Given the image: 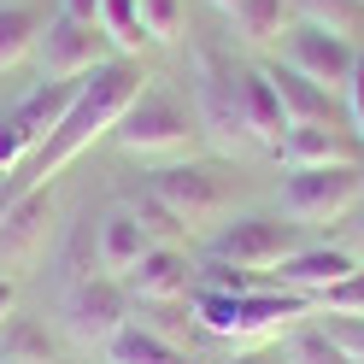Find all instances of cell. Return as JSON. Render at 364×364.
Instances as JSON below:
<instances>
[{
  "instance_id": "cell-1",
  "label": "cell",
  "mask_w": 364,
  "mask_h": 364,
  "mask_svg": "<svg viewBox=\"0 0 364 364\" xmlns=\"http://www.w3.org/2000/svg\"><path fill=\"white\" fill-rule=\"evenodd\" d=\"M141 82H147V77L135 71L129 59H106V65H95V71L82 77V88H77V106L65 112V124L53 129V141L30 159V182H24V188H48V182H53L65 165H71L77 153H88L100 135L118 129V118L135 106V95H141Z\"/></svg>"
},
{
  "instance_id": "cell-2",
  "label": "cell",
  "mask_w": 364,
  "mask_h": 364,
  "mask_svg": "<svg viewBox=\"0 0 364 364\" xmlns=\"http://www.w3.org/2000/svg\"><path fill=\"white\" fill-rule=\"evenodd\" d=\"M194 317L200 329H212L218 341H235V347H264L288 329H300L311 311L306 294H288V288H247V294H194Z\"/></svg>"
},
{
  "instance_id": "cell-3",
  "label": "cell",
  "mask_w": 364,
  "mask_h": 364,
  "mask_svg": "<svg viewBox=\"0 0 364 364\" xmlns=\"http://www.w3.org/2000/svg\"><path fill=\"white\" fill-rule=\"evenodd\" d=\"M194 118L188 106H182L176 95H165V88H141L135 95V106L118 118V129H112V141H118L129 159H165V153H188L194 147Z\"/></svg>"
},
{
  "instance_id": "cell-4",
  "label": "cell",
  "mask_w": 364,
  "mask_h": 364,
  "mask_svg": "<svg viewBox=\"0 0 364 364\" xmlns=\"http://www.w3.org/2000/svg\"><path fill=\"white\" fill-rule=\"evenodd\" d=\"M194 124L206 129V141L218 153H247V124L235 100V65L218 48H194Z\"/></svg>"
},
{
  "instance_id": "cell-5",
  "label": "cell",
  "mask_w": 364,
  "mask_h": 364,
  "mask_svg": "<svg viewBox=\"0 0 364 364\" xmlns=\"http://www.w3.org/2000/svg\"><path fill=\"white\" fill-rule=\"evenodd\" d=\"M147 200L176 230H206V223L230 212V176L218 165H171L147 182Z\"/></svg>"
},
{
  "instance_id": "cell-6",
  "label": "cell",
  "mask_w": 364,
  "mask_h": 364,
  "mask_svg": "<svg viewBox=\"0 0 364 364\" xmlns=\"http://www.w3.org/2000/svg\"><path fill=\"white\" fill-rule=\"evenodd\" d=\"M364 200V165H323V171H288L282 182V218L317 230V223H341Z\"/></svg>"
},
{
  "instance_id": "cell-7",
  "label": "cell",
  "mask_w": 364,
  "mask_h": 364,
  "mask_svg": "<svg viewBox=\"0 0 364 364\" xmlns=\"http://www.w3.org/2000/svg\"><path fill=\"white\" fill-rule=\"evenodd\" d=\"M306 230L300 223H288V218H270V212H247L235 223H223V230L212 235V259L218 264H235L247 270V277H270L288 253H300V241Z\"/></svg>"
},
{
  "instance_id": "cell-8",
  "label": "cell",
  "mask_w": 364,
  "mask_h": 364,
  "mask_svg": "<svg viewBox=\"0 0 364 364\" xmlns=\"http://www.w3.org/2000/svg\"><path fill=\"white\" fill-rule=\"evenodd\" d=\"M59 323L77 347H106L129 323V288L118 277H77L59 300Z\"/></svg>"
},
{
  "instance_id": "cell-9",
  "label": "cell",
  "mask_w": 364,
  "mask_h": 364,
  "mask_svg": "<svg viewBox=\"0 0 364 364\" xmlns=\"http://www.w3.org/2000/svg\"><path fill=\"white\" fill-rule=\"evenodd\" d=\"M353 65H358V48L347 36L317 30V24H288V71H300L306 82L329 88V95H347Z\"/></svg>"
},
{
  "instance_id": "cell-10",
  "label": "cell",
  "mask_w": 364,
  "mask_h": 364,
  "mask_svg": "<svg viewBox=\"0 0 364 364\" xmlns=\"http://www.w3.org/2000/svg\"><path fill=\"white\" fill-rule=\"evenodd\" d=\"M36 65H41V77H53V82H77L88 77L95 65H106V48H100V24H77V18H48L36 36Z\"/></svg>"
},
{
  "instance_id": "cell-11",
  "label": "cell",
  "mask_w": 364,
  "mask_h": 364,
  "mask_svg": "<svg viewBox=\"0 0 364 364\" xmlns=\"http://www.w3.org/2000/svg\"><path fill=\"white\" fill-rule=\"evenodd\" d=\"M53 241V194L24 188L0 212V270H30Z\"/></svg>"
},
{
  "instance_id": "cell-12",
  "label": "cell",
  "mask_w": 364,
  "mask_h": 364,
  "mask_svg": "<svg viewBox=\"0 0 364 364\" xmlns=\"http://www.w3.org/2000/svg\"><path fill=\"white\" fill-rule=\"evenodd\" d=\"M277 159L288 171H323V165H358V147L341 124H288Z\"/></svg>"
},
{
  "instance_id": "cell-13",
  "label": "cell",
  "mask_w": 364,
  "mask_h": 364,
  "mask_svg": "<svg viewBox=\"0 0 364 364\" xmlns=\"http://www.w3.org/2000/svg\"><path fill=\"white\" fill-rule=\"evenodd\" d=\"M353 270H358V253H347V247H300V253H288L270 277H277V288L317 300V294H329L335 282H347Z\"/></svg>"
},
{
  "instance_id": "cell-14",
  "label": "cell",
  "mask_w": 364,
  "mask_h": 364,
  "mask_svg": "<svg viewBox=\"0 0 364 364\" xmlns=\"http://www.w3.org/2000/svg\"><path fill=\"white\" fill-rule=\"evenodd\" d=\"M235 100H241L247 141H253V147H277L282 129H288V112H282L277 82H270L264 65H247V71H235Z\"/></svg>"
},
{
  "instance_id": "cell-15",
  "label": "cell",
  "mask_w": 364,
  "mask_h": 364,
  "mask_svg": "<svg viewBox=\"0 0 364 364\" xmlns=\"http://www.w3.org/2000/svg\"><path fill=\"white\" fill-rule=\"evenodd\" d=\"M153 247V235H147V223H141V212H129V206H118V212H106L100 223H95V259H100V277H129L135 264H141V253Z\"/></svg>"
},
{
  "instance_id": "cell-16",
  "label": "cell",
  "mask_w": 364,
  "mask_h": 364,
  "mask_svg": "<svg viewBox=\"0 0 364 364\" xmlns=\"http://www.w3.org/2000/svg\"><path fill=\"white\" fill-rule=\"evenodd\" d=\"M124 282H129V294L141 306H176V300H188L194 270H188V259H182L176 247H147L141 264H135Z\"/></svg>"
},
{
  "instance_id": "cell-17",
  "label": "cell",
  "mask_w": 364,
  "mask_h": 364,
  "mask_svg": "<svg viewBox=\"0 0 364 364\" xmlns=\"http://www.w3.org/2000/svg\"><path fill=\"white\" fill-rule=\"evenodd\" d=\"M77 88H82V77H77V82H48V88H36V95H24V100L12 106V112H18V124L36 135V153L53 141V129L65 124V112L77 106Z\"/></svg>"
},
{
  "instance_id": "cell-18",
  "label": "cell",
  "mask_w": 364,
  "mask_h": 364,
  "mask_svg": "<svg viewBox=\"0 0 364 364\" xmlns=\"http://www.w3.org/2000/svg\"><path fill=\"white\" fill-rule=\"evenodd\" d=\"M270 71V65H264ZM270 82H277V100H282V112H288V124H335V95L329 88H317V82H306L300 71H270Z\"/></svg>"
},
{
  "instance_id": "cell-19",
  "label": "cell",
  "mask_w": 364,
  "mask_h": 364,
  "mask_svg": "<svg viewBox=\"0 0 364 364\" xmlns=\"http://www.w3.org/2000/svg\"><path fill=\"white\" fill-rule=\"evenodd\" d=\"M100 353H106V364H188V353H182L171 335H153L141 323H124Z\"/></svg>"
},
{
  "instance_id": "cell-20",
  "label": "cell",
  "mask_w": 364,
  "mask_h": 364,
  "mask_svg": "<svg viewBox=\"0 0 364 364\" xmlns=\"http://www.w3.org/2000/svg\"><path fill=\"white\" fill-rule=\"evenodd\" d=\"M288 12H294V0H241L230 18L247 48H270V41L288 36Z\"/></svg>"
},
{
  "instance_id": "cell-21",
  "label": "cell",
  "mask_w": 364,
  "mask_h": 364,
  "mask_svg": "<svg viewBox=\"0 0 364 364\" xmlns=\"http://www.w3.org/2000/svg\"><path fill=\"white\" fill-rule=\"evenodd\" d=\"M36 36H41V12L36 6H24V0L0 6V71H12L18 59H30Z\"/></svg>"
},
{
  "instance_id": "cell-22",
  "label": "cell",
  "mask_w": 364,
  "mask_h": 364,
  "mask_svg": "<svg viewBox=\"0 0 364 364\" xmlns=\"http://www.w3.org/2000/svg\"><path fill=\"white\" fill-rule=\"evenodd\" d=\"M0 364H53L48 329L24 323V317H6V323H0Z\"/></svg>"
},
{
  "instance_id": "cell-23",
  "label": "cell",
  "mask_w": 364,
  "mask_h": 364,
  "mask_svg": "<svg viewBox=\"0 0 364 364\" xmlns=\"http://www.w3.org/2000/svg\"><path fill=\"white\" fill-rule=\"evenodd\" d=\"M282 364H358V358L341 347L329 329L300 323V329H288V353H282Z\"/></svg>"
},
{
  "instance_id": "cell-24",
  "label": "cell",
  "mask_w": 364,
  "mask_h": 364,
  "mask_svg": "<svg viewBox=\"0 0 364 364\" xmlns=\"http://www.w3.org/2000/svg\"><path fill=\"white\" fill-rule=\"evenodd\" d=\"M300 6V24H317V30H335V36H358V18H364V0H294Z\"/></svg>"
},
{
  "instance_id": "cell-25",
  "label": "cell",
  "mask_w": 364,
  "mask_h": 364,
  "mask_svg": "<svg viewBox=\"0 0 364 364\" xmlns=\"http://www.w3.org/2000/svg\"><path fill=\"white\" fill-rule=\"evenodd\" d=\"M311 311H323V317H341V323H364V264L353 270L347 282H335L329 294H317Z\"/></svg>"
},
{
  "instance_id": "cell-26",
  "label": "cell",
  "mask_w": 364,
  "mask_h": 364,
  "mask_svg": "<svg viewBox=\"0 0 364 364\" xmlns=\"http://www.w3.org/2000/svg\"><path fill=\"white\" fill-rule=\"evenodd\" d=\"M100 30L118 41L124 53H135L147 41V30H141V6L135 0H100Z\"/></svg>"
},
{
  "instance_id": "cell-27",
  "label": "cell",
  "mask_w": 364,
  "mask_h": 364,
  "mask_svg": "<svg viewBox=\"0 0 364 364\" xmlns=\"http://www.w3.org/2000/svg\"><path fill=\"white\" fill-rule=\"evenodd\" d=\"M30 153H36V135L18 124V112H6V118H0V176H12Z\"/></svg>"
},
{
  "instance_id": "cell-28",
  "label": "cell",
  "mask_w": 364,
  "mask_h": 364,
  "mask_svg": "<svg viewBox=\"0 0 364 364\" xmlns=\"http://www.w3.org/2000/svg\"><path fill=\"white\" fill-rule=\"evenodd\" d=\"M135 6H141L147 41H176V30H182V0H135Z\"/></svg>"
},
{
  "instance_id": "cell-29",
  "label": "cell",
  "mask_w": 364,
  "mask_h": 364,
  "mask_svg": "<svg viewBox=\"0 0 364 364\" xmlns=\"http://www.w3.org/2000/svg\"><path fill=\"white\" fill-rule=\"evenodd\" d=\"M347 118H353L358 141H364V53H358V65H353V82H347Z\"/></svg>"
},
{
  "instance_id": "cell-30",
  "label": "cell",
  "mask_w": 364,
  "mask_h": 364,
  "mask_svg": "<svg viewBox=\"0 0 364 364\" xmlns=\"http://www.w3.org/2000/svg\"><path fill=\"white\" fill-rule=\"evenodd\" d=\"M59 12H65V18H77V24H100V0H65Z\"/></svg>"
},
{
  "instance_id": "cell-31",
  "label": "cell",
  "mask_w": 364,
  "mask_h": 364,
  "mask_svg": "<svg viewBox=\"0 0 364 364\" xmlns=\"http://www.w3.org/2000/svg\"><path fill=\"white\" fill-rule=\"evenodd\" d=\"M12 306H18V282H12V277H0V323L12 317Z\"/></svg>"
},
{
  "instance_id": "cell-32",
  "label": "cell",
  "mask_w": 364,
  "mask_h": 364,
  "mask_svg": "<svg viewBox=\"0 0 364 364\" xmlns=\"http://www.w3.org/2000/svg\"><path fill=\"white\" fill-rule=\"evenodd\" d=\"M230 364H282V358H270L264 347H241V353H235Z\"/></svg>"
},
{
  "instance_id": "cell-33",
  "label": "cell",
  "mask_w": 364,
  "mask_h": 364,
  "mask_svg": "<svg viewBox=\"0 0 364 364\" xmlns=\"http://www.w3.org/2000/svg\"><path fill=\"white\" fill-rule=\"evenodd\" d=\"M212 6H218V12H235V6H241V0H212Z\"/></svg>"
},
{
  "instance_id": "cell-34",
  "label": "cell",
  "mask_w": 364,
  "mask_h": 364,
  "mask_svg": "<svg viewBox=\"0 0 364 364\" xmlns=\"http://www.w3.org/2000/svg\"><path fill=\"white\" fill-rule=\"evenodd\" d=\"M353 235H358V247H364V212H358V223H353Z\"/></svg>"
},
{
  "instance_id": "cell-35",
  "label": "cell",
  "mask_w": 364,
  "mask_h": 364,
  "mask_svg": "<svg viewBox=\"0 0 364 364\" xmlns=\"http://www.w3.org/2000/svg\"><path fill=\"white\" fill-rule=\"evenodd\" d=\"M53 364H59V358H53Z\"/></svg>"
}]
</instances>
